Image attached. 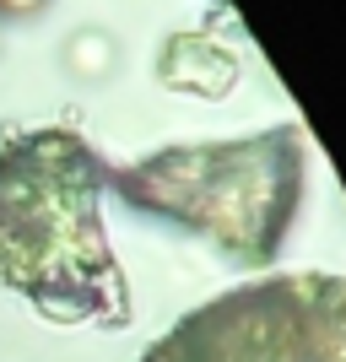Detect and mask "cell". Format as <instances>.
I'll return each mask as SVG.
<instances>
[{
  "label": "cell",
  "mask_w": 346,
  "mask_h": 362,
  "mask_svg": "<svg viewBox=\"0 0 346 362\" xmlns=\"http://www.w3.org/2000/svg\"><path fill=\"white\" fill-rule=\"evenodd\" d=\"M65 60H71V71H81V76H103L108 65H114V44H108V33H76L71 38V49H65Z\"/></svg>",
  "instance_id": "1"
},
{
  "label": "cell",
  "mask_w": 346,
  "mask_h": 362,
  "mask_svg": "<svg viewBox=\"0 0 346 362\" xmlns=\"http://www.w3.org/2000/svg\"><path fill=\"white\" fill-rule=\"evenodd\" d=\"M49 0H0V11L6 16H33V11H44Z\"/></svg>",
  "instance_id": "2"
}]
</instances>
